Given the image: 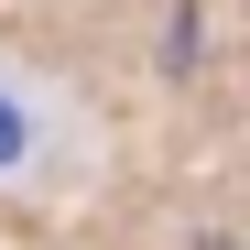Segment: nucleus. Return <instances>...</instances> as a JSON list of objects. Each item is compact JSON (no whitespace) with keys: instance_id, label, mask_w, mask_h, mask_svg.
I'll use <instances>...</instances> for the list:
<instances>
[{"instance_id":"obj_1","label":"nucleus","mask_w":250,"mask_h":250,"mask_svg":"<svg viewBox=\"0 0 250 250\" xmlns=\"http://www.w3.org/2000/svg\"><path fill=\"white\" fill-rule=\"evenodd\" d=\"M11 142H22V131H11V109H0V152H11Z\"/></svg>"}]
</instances>
